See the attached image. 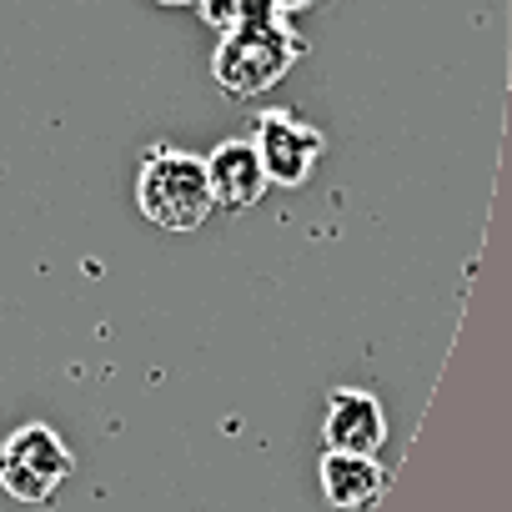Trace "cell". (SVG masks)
I'll use <instances>...</instances> for the list:
<instances>
[{"mask_svg": "<svg viewBox=\"0 0 512 512\" xmlns=\"http://www.w3.org/2000/svg\"><path fill=\"white\" fill-rule=\"evenodd\" d=\"M256 161H262L267 171V186H302L317 161H322V131L297 121L292 111H267V116H256Z\"/></svg>", "mask_w": 512, "mask_h": 512, "instance_id": "obj_4", "label": "cell"}, {"mask_svg": "<svg viewBox=\"0 0 512 512\" xmlns=\"http://www.w3.org/2000/svg\"><path fill=\"white\" fill-rule=\"evenodd\" d=\"M136 206L151 226L161 231H196L211 216V181L206 161L191 151H151L136 176Z\"/></svg>", "mask_w": 512, "mask_h": 512, "instance_id": "obj_1", "label": "cell"}, {"mask_svg": "<svg viewBox=\"0 0 512 512\" xmlns=\"http://www.w3.org/2000/svg\"><path fill=\"white\" fill-rule=\"evenodd\" d=\"M71 472H76V457L46 422L16 427L6 447H0V487L21 502H51Z\"/></svg>", "mask_w": 512, "mask_h": 512, "instance_id": "obj_3", "label": "cell"}, {"mask_svg": "<svg viewBox=\"0 0 512 512\" xmlns=\"http://www.w3.org/2000/svg\"><path fill=\"white\" fill-rule=\"evenodd\" d=\"M327 447L332 452H362V457H377V447L387 442V417L377 407L372 392H357V387H337L332 392V407H327V427H322Z\"/></svg>", "mask_w": 512, "mask_h": 512, "instance_id": "obj_5", "label": "cell"}, {"mask_svg": "<svg viewBox=\"0 0 512 512\" xmlns=\"http://www.w3.org/2000/svg\"><path fill=\"white\" fill-rule=\"evenodd\" d=\"M387 487V472L377 467V457L362 452H332L322 457V492L337 512H367Z\"/></svg>", "mask_w": 512, "mask_h": 512, "instance_id": "obj_7", "label": "cell"}, {"mask_svg": "<svg viewBox=\"0 0 512 512\" xmlns=\"http://www.w3.org/2000/svg\"><path fill=\"white\" fill-rule=\"evenodd\" d=\"M206 161V181H211V201L226 206V211H241V206H256L267 191V171L256 161V146L251 141H221Z\"/></svg>", "mask_w": 512, "mask_h": 512, "instance_id": "obj_6", "label": "cell"}, {"mask_svg": "<svg viewBox=\"0 0 512 512\" xmlns=\"http://www.w3.org/2000/svg\"><path fill=\"white\" fill-rule=\"evenodd\" d=\"M297 56H302V41L282 21H251L221 36L211 71L226 96H262L297 66Z\"/></svg>", "mask_w": 512, "mask_h": 512, "instance_id": "obj_2", "label": "cell"}, {"mask_svg": "<svg viewBox=\"0 0 512 512\" xmlns=\"http://www.w3.org/2000/svg\"><path fill=\"white\" fill-rule=\"evenodd\" d=\"M161 6H176V0H161Z\"/></svg>", "mask_w": 512, "mask_h": 512, "instance_id": "obj_9", "label": "cell"}, {"mask_svg": "<svg viewBox=\"0 0 512 512\" xmlns=\"http://www.w3.org/2000/svg\"><path fill=\"white\" fill-rule=\"evenodd\" d=\"M277 11H307V6H317V0H272Z\"/></svg>", "mask_w": 512, "mask_h": 512, "instance_id": "obj_8", "label": "cell"}]
</instances>
